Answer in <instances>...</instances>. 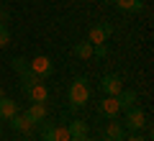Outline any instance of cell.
I'll return each mask as SVG.
<instances>
[{"mask_svg":"<svg viewBox=\"0 0 154 141\" xmlns=\"http://www.w3.org/2000/svg\"><path fill=\"white\" fill-rule=\"evenodd\" d=\"M67 100H69V105H72L75 110L82 108V105H88V100H90V85H88V80H85V77H77V80L69 85Z\"/></svg>","mask_w":154,"mask_h":141,"instance_id":"6da1fadb","label":"cell"},{"mask_svg":"<svg viewBox=\"0 0 154 141\" xmlns=\"http://www.w3.org/2000/svg\"><path fill=\"white\" fill-rule=\"evenodd\" d=\"M123 128L128 131H141L144 126H146V113H144L141 108H136V105H131V108H126V115H123Z\"/></svg>","mask_w":154,"mask_h":141,"instance_id":"7a4b0ae2","label":"cell"},{"mask_svg":"<svg viewBox=\"0 0 154 141\" xmlns=\"http://www.w3.org/2000/svg\"><path fill=\"white\" fill-rule=\"evenodd\" d=\"M28 69L33 72V75L41 80V77H51V72H54V67H51V59L49 57H44V54H38V57H33L31 62H28Z\"/></svg>","mask_w":154,"mask_h":141,"instance_id":"3957f363","label":"cell"},{"mask_svg":"<svg viewBox=\"0 0 154 141\" xmlns=\"http://www.w3.org/2000/svg\"><path fill=\"white\" fill-rule=\"evenodd\" d=\"M41 139L44 141H69V131L67 126H49V123H41Z\"/></svg>","mask_w":154,"mask_h":141,"instance_id":"277c9868","label":"cell"},{"mask_svg":"<svg viewBox=\"0 0 154 141\" xmlns=\"http://www.w3.org/2000/svg\"><path fill=\"white\" fill-rule=\"evenodd\" d=\"M98 113L103 115V118H108V121L118 118L121 108H118V100H116V95H105V98L100 100V103H98Z\"/></svg>","mask_w":154,"mask_h":141,"instance_id":"5b68a950","label":"cell"},{"mask_svg":"<svg viewBox=\"0 0 154 141\" xmlns=\"http://www.w3.org/2000/svg\"><path fill=\"white\" fill-rule=\"evenodd\" d=\"M110 33H113V26H110V23H98V26L90 28L88 41H90V44H105V41L110 38Z\"/></svg>","mask_w":154,"mask_h":141,"instance_id":"8992f818","label":"cell"},{"mask_svg":"<svg viewBox=\"0 0 154 141\" xmlns=\"http://www.w3.org/2000/svg\"><path fill=\"white\" fill-rule=\"evenodd\" d=\"M100 90H103L105 95H118V92L123 90L121 77H118V75H105V77H100Z\"/></svg>","mask_w":154,"mask_h":141,"instance_id":"52a82bcc","label":"cell"},{"mask_svg":"<svg viewBox=\"0 0 154 141\" xmlns=\"http://www.w3.org/2000/svg\"><path fill=\"white\" fill-rule=\"evenodd\" d=\"M26 95H28L31 103H46V100H49V87H46L44 82H33L26 90Z\"/></svg>","mask_w":154,"mask_h":141,"instance_id":"ba28073f","label":"cell"},{"mask_svg":"<svg viewBox=\"0 0 154 141\" xmlns=\"http://www.w3.org/2000/svg\"><path fill=\"white\" fill-rule=\"evenodd\" d=\"M23 115H26L33 126H41L46 121V103H31V108H28Z\"/></svg>","mask_w":154,"mask_h":141,"instance_id":"9c48e42d","label":"cell"},{"mask_svg":"<svg viewBox=\"0 0 154 141\" xmlns=\"http://www.w3.org/2000/svg\"><path fill=\"white\" fill-rule=\"evenodd\" d=\"M103 139L105 141H126V128L121 123H108L103 131Z\"/></svg>","mask_w":154,"mask_h":141,"instance_id":"30bf717a","label":"cell"},{"mask_svg":"<svg viewBox=\"0 0 154 141\" xmlns=\"http://www.w3.org/2000/svg\"><path fill=\"white\" fill-rule=\"evenodd\" d=\"M8 123H11V128L18 131V133H31L33 131V123L26 118V115H21V113H16L13 118H8Z\"/></svg>","mask_w":154,"mask_h":141,"instance_id":"8fae6325","label":"cell"},{"mask_svg":"<svg viewBox=\"0 0 154 141\" xmlns=\"http://www.w3.org/2000/svg\"><path fill=\"white\" fill-rule=\"evenodd\" d=\"M16 113H18V105H16V100H11V98H0V121H8V118H13Z\"/></svg>","mask_w":154,"mask_h":141,"instance_id":"7c38bea8","label":"cell"},{"mask_svg":"<svg viewBox=\"0 0 154 141\" xmlns=\"http://www.w3.org/2000/svg\"><path fill=\"white\" fill-rule=\"evenodd\" d=\"M116 100H118V108L126 110V108H131V105L139 100V95H136V90H121L118 95H116Z\"/></svg>","mask_w":154,"mask_h":141,"instance_id":"4fadbf2b","label":"cell"},{"mask_svg":"<svg viewBox=\"0 0 154 141\" xmlns=\"http://www.w3.org/2000/svg\"><path fill=\"white\" fill-rule=\"evenodd\" d=\"M116 5H118V11H123V13H141L144 11L141 0H116Z\"/></svg>","mask_w":154,"mask_h":141,"instance_id":"5bb4252c","label":"cell"},{"mask_svg":"<svg viewBox=\"0 0 154 141\" xmlns=\"http://www.w3.org/2000/svg\"><path fill=\"white\" fill-rule=\"evenodd\" d=\"M75 57L77 59H93V44L90 41H77L75 44Z\"/></svg>","mask_w":154,"mask_h":141,"instance_id":"9a60e30c","label":"cell"},{"mask_svg":"<svg viewBox=\"0 0 154 141\" xmlns=\"http://www.w3.org/2000/svg\"><path fill=\"white\" fill-rule=\"evenodd\" d=\"M67 131H69V136H88V123L77 118V121H72L67 126Z\"/></svg>","mask_w":154,"mask_h":141,"instance_id":"2e32d148","label":"cell"},{"mask_svg":"<svg viewBox=\"0 0 154 141\" xmlns=\"http://www.w3.org/2000/svg\"><path fill=\"white\" fill-rule=\"evenodd\" d=\"M11 67H13V69H16L18 75H21V77L31 72V69H28V62L23 59V57H13V59H11Z\"/></svg>","mask_w":154,"mask_h":141,"instance_id":"e0dca14e","label":"cell"},{"mask_svg":"<svg viewBox=\"0 0 154 141\" xmlns=\"http://www.w3.org/2000/svg\"><path fill=\"white\" fill-rule=\"evenodd\" d=\"M11 44V31H8V23H0V49Z\"/></svg>","mask_w":154,"mask_h":141,"instance_id":"ac0fdd59","label":"cell"},{"mask_svg":"<svg viewBox=\"0 0 154 141\" xmlns=\"http://www.w3.org/2000/svg\"><path fill=\"white\" fill-rule=\"evenodd\" d=\"M93 57H98V59L108 57V46L105 44H93Z\"/></svg>","mask_w":154,"mask_h":141,"instance_id":"d6986e66","label":"cell"},{"mask_svg":"<svg viewBox=\"0 0 154 141\" xmlns=\"http://www.w3.org/2000/svg\"><path fill=\"white\" fill-rule=\"evenodd\" d=\"M128 141H146V139H144V136H141V133H139V131H134V133H131V136H128Z\"/></svg>","mask_w":154,"mask_h":141,"instance_id":"ffe728a7","label":"cell"},{"mask_svg":"<svg viewBox=\"0 0 154 141\" xmlns=\"http://www.w3.org/2000/svg\"><path fill=\"white\" fill-rule=\"evenodd\" d=\"M8 18H11V16H8V11H5V8H0V23H5Z\"/></svg>","mask_w":154,"mask_h":141,"instance_id":"44dd1931","label":"cell"},{"mask_svg":"<svg viewBox=\"0 0 154 141\" xmlns=\"http://www.w3.org/2000/svg\"><path fill=\"white\" fill-rule=\"evenodd\" d=\"M69 141H90V139H88V136H72Z\"/></svg>","mask_w":154,"mask_h":141,"instance_id":"7402d4cb","label":"cell"},{"mask_svg":"<svg viewBox=\"0 0 154 141\" xmlns=\"http://www.w3.org/2000/svg\"><path fill=\"white\" fill-rule=\"evenodd\" d=\"M0 98H5V92H3V87H0Z\"/></svg>","mask_w":154,"mask_h":141,"instance_id":"603a6c76","label":"cell"},{"mask_svg":"<svg viewBox=\"0 0 154 141\" xmlns=\"http://www.w3.org/2000/svg\"><path fill=\"white\" fill-rule=\"evenodd\" d=\"M103 3H108V5H110V3H116V0H103Z\"/></svg>","mask_w":154,"mask_h":141,"instance_id":"cb8c5ba5","label":"cell"},{"mask_svg":"<svg viewBox=\"0 0 154 141\" xmlns=\"http://www.w3.org/2000/svg\"><path fill=\"white\" fill-rule=\"evenodd\" d=\"M0 139H3V128H0Z\"/></svg>","mask_w":154,"mask_h":141,"instance_id":"d4e9b609","label":"cell"}]
</instances>
